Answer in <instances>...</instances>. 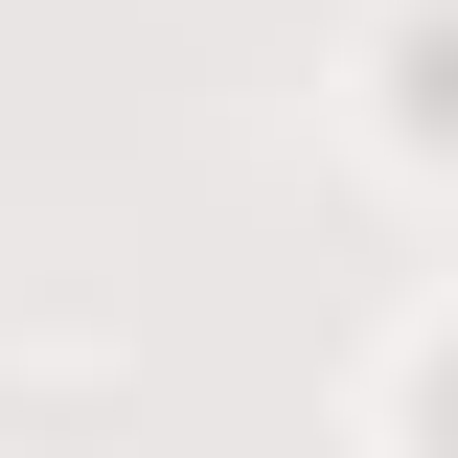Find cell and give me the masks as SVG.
<instances>
[{
  "label": "cell",
  "instance_id": "1",
  "mask_svg": "<svg viewBox=\"0 0 458 458\" xmlns=\"http://www.w3.org/2000/svg\"><path fill=\"white\" fill-rule=\"evenodd\" d=\"M412 138H458V23H412Z\"/></svg>",
  "mask_w": 458,
  "mask_h": 458
},
{
  "label": "cell",
  "instance_id": "2",
  "mask_svg": "<svg viewBox=\"0 0 458 458\" xmlns=\"http://www.w3.org/2000/svg\"><path fill=\"white\" fill-rule=\"evenodd\" d=\"M436 412H458V367H436Z\"/></svg>",
  "mask_w": 458,
  "mask_h": 458
}]
</instances>
